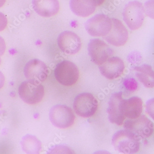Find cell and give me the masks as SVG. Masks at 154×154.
<instances>
[{"label": "cell", "mask_w": 154, "mask_h": 154, "mask_svg": "<svg viewBox=\"0 0 154 154\" xmlns=\"http://www.w3.org/2000/svg\"><path fill=\"white\" fill-rule=\"evenodd\" d=\"M114 148L124 154H135L140 148V138L127 130L117 131L112 138Z\"/></svg>", "instance_id": "cell-1"}, {"label": "cell", "mask_w": 154, "mask_h": 154, "mask_svg": "<svg viewBox=\"0 0 154 154\" xmlns=\"http://www.w3.org/2000/svg\"><path fill=\"white\" fill-rule=\"evenodd\" d=\"M18 93L23 101L30 105L40 102L45 95L44 86L33 80H26L20 85Z\"/></svg>", "instance_id": "cell-2"}, {"label": "cell", "mask_w": 154, "mask_h": 154, "mask_svg": "<svg viewBox=\"0 0 154 154\" xmlns=\"http://www.w3.org/2000/svg\"><path fill=\"white\" fill-rule=\"evenodd\" d=\"M123 16L124 20L131 30H137L144 21L145 10L143 5L137 1L129 2L125 7Z\"/></svg>", "instance_id": "cell-3"}, {"label": "cell", "mask_w": 154, "mask_h": 154, "mask_svg": "<svg viewBox=\"0 0 154 154\" xmlns=\"http://www.w3.org/2000/svg\"><path fill=\"white\" fill-rule=\"evenodd\" d=\"M55 78L63 86H70L75 84L79 77V71L75 63L68 60L58 63L54 70Z\"/></svg>", "instance_id": "cell-4"}, {"label": "cell", "mask_w": 154, "mask_h": 154, "mask_svg": "<svg viewBox=\"0 0 154 154\" xmlns=\"http://www.w3.org/2000/svg\"><path fill=\"white\" fill-rule=\"evenodd\" d=\"M49 118L54 126L66 129L74 124L75 116L70 107L63 105H57L51 109Z\"/></svg>", "instance_id": "cell-5"}, {"label": "cell", "mask_w": 154, "mask_h": 154, "mask_svg": "<svg viewBox=\"0 0 154 154\" xmlns=\"http://www.w3.org/2000/svg\"><path fill=\"white\" fill-rule=\"evenodd\" d=\"M98 102L93 94L88 93L80 94L75 98L73 107L75 113L82 118L93 116L98 108Z\"/></svg>", "instance_id": "cell-6"}, {"label": "cell", "mask_w": 154, "mask_h": 154, "mask_svg": "<svg viewBox=\"0 0 154 154\" xmlns=\"http://www.w3.org/2000/svg\"><path fill=\"white\" fill-rule=\"evenodd\" d=\"M112 25L111 18L105 14H98L87 21L85 28L91 36L104 37L110 31Z\"/></svg>", "instance_id": "cell-7"}, {"label": "cell", "mask_w": 154, "mask_h": 154, "mask_svg": "<svg viewBox=\"0 0 154 154\" xmlns=\"http://www.w3.org/2000/svg\"><path fill=\"white\" fill-rule=\"evenodd\" d=\"M124 128L139 137L147 138L153 134L154 124L145 115H140L137 118L126 120Z\"/></svg>", "instance_id": "cell-8"}, {"label": "cell", "mask_w": 154, "mask_h": 154, "mask_svg": "<svg viewBox=\"0 0 154 154\" xmlns=\"http://www.w3.org/2000/svg\"><path fill=\"white\" fill-rule=\"evenodd\" d=\"M88 49L93 62L98 65L105 62L113 54V51L109 45L99 38L91 39Z\"/></svg>", "instance_id": "cell-9"}, {"label": "cell", "mask_w": 154, "mask_h": 154, "mask_svg": "<svg viewBox=\"0 0 154 154\" xmlns=\"http://www.w3.org/2000/svg\"><path fill=\"white\" fill-rule=\"evenodd\" d=\"M48 73L47 66L44 62L39 59L30 60L24 67V75L27 80L43 82L47 79Z\"/></svg>", "instance_id": "cell-10"}, {"label": "cell", "mask_w": 154, "mask_h": 154, "mask_svg": "<svg viewBox=\"0 0 154 154\" xmlns=\"http://www.w3.org/2000/svg\"><path fill=\"white\" fill-rule=\"evenodd\" d=\"M57 44L61 50L68 55L76 54L82 47L81 40L79 36L69 31H65L59 34Z\"/></svg>", "instance_id": "cell-11"}, {"label": "cell", "mask_w": 154, "mask_h": 154, "mask_svg": "<svg viewBox=\"0 0 154 154\" xmlns=\"http://www.w3.org/2000/svg\"><path fill=\"white\" fill-rule=\"evenodd\" d=\"M112 28L104 38L110 44L115 46L124 45L128 38V32L126 27L119 20L111 19Z\"/></svg>", "instance_id": "cell-12"}, {"label": "cell", "mask_w": 154, "mask_h": 154, "mask_svg": "<svg viewBox=\"0 0 154 154\" xmlns=\"http://www.w3.org/2000/svg\"><path fill=\"white\" fill-rule=\"evenodd\" d=\"M101 74L106 78L113 80L123 74L125 66L123 60L118 57H110L105 62L99 65Z\"/></svg>", "instance_id": "cell-13"}, {"label": "cell", "mask_w": 154, "mask_h": 154, "mask_svg": "<svg viewBox=\"0 0 154 154\" xmlns=\"http://www.w3.org/2000/svg\"><path fill=\"white\" fill-rule=\"evenodd\" d=\"M123 98L121 92L112 94L109 102L107 109L108 118L110 122L118 125H122L125 118L122 112L121 102Z\"/></svg>", "instance_id": "cell-14"}, {"label": "cell", "mask_w": 154, "mask_h": 154, "mask_svg": "<svg viewBox=\"0 0 154 154\" xmlns=\"http://www.w3.org/2000/svg\"><path fill=\"white\" fill-rule=\"evenodd\" d=\"M121 108L122 113L125 118L134 119L141 115L143 110V103L141 99L137 96L127 100L123 99Z\"/></svg>", "instance_id": "cell-15"}, {"label": "cell", "mask_w": 154, "mask_h": 154, "mask_svg": "<svg viewBox=\"0 0 154 154\" xmlns=\"http://www.w3.org/2000/svg\"><path fill=\"white\" fill-rule=\"evenodd\" d=\"M32 4L34 11L44 17L54 16L60 8L58 0H32Z\"/></svg>", "instance_id": "cell-16"}, {"label": "cell", "mask_w": 154, "mask_h": 154, "mask_svg": "<svg viewBox=\"0 0 154 154\" xmlns=\"http://www.w3.org/2000/svg\"><path fill=\"white\" fill-rule=\"evenodd\" d=\"M70 9L75 15L87 17L94 13L96 6L91 0H70Z\"/></svg>", "instance_id": "cell-17"}, {"label": "cell", "mask_w": 154, "mask_h": 154, "mask_svg": "<svg viewBox=\"0 0 154 154\" xmlns=\"http://www.w3.org/2000/svg\"><path fill=\"white\" fill-rule=\"evenodd\" d=\"M136 75L140 82L147 88H153L154 86V71L152 67L147 64L135 67Z\"/></svg>", "instance_id": "cell-18"}, {"label": "cell", "mask_w": 154, "mask_h": 154, "mask_svg": "<svg viewBox=\"0 0 154 154\" xmlns=\"http://www.w3.org/2000/svg\"><path fill=\"white\" fill-rule=\"evenodd\" d=\"M21 145L23 151L27 154H39L42 149L40 140L34 136L29 134L23 137Z\"/></svg>", "instance_id": "cell-19"}, {"label": "cell", "mask_w": 154, "mask_h": 154, "mask_svg": "<svg viewBox=\"0 0 154 154\" xmlns=\"http://www.w3.org/2000/svg\"><path fill=\"white\" fill-rule=\"evenodd\" d=\"M123 85L126 89L130 91H135L138 87V83L136 80L132 77L125 79Z\"/></svg>", "instance_id": "cell-20"}, {"label": "cell", "mask_w": 154, "mask_h": 154, "mask_svg": "<svg viewBox=\"0 0 154 154\" xmlns=\"http://www.w3.org/2000/svg\"><path fill=\"white\" fill-rule=\"evenodd\" d=\"M48 154H59V153H72V150L68 147L63 145H56L49 149Z\"/></svg>", "instance_id": "cell-21"}, {"label": "cell", "mask_w": 154, "mask_h": 154, "mask_svg": "<svg viewBox=\"0 0 154 154\" xmlns=\"http://www.w3.org/2000/svg\"><path fill=\"white\" fill-rule=\"evenodd\" d=\"M146 107L147 112L154 119V98L147 102Z\"/></svg>", "instance_id": "cell-22"}, {"label": "cell", "mask_w": 154, "mask_h": 154, "mask_svg": "<svg viewBox=\"0 0 154 154\" xmlns=\"http://www.w3.org/2000/svg\"><path fill=\"white\" fill-rule=\"evenodd\" d=\"M8 20L3 13L0 12V32L2 31L7 26Z\"/></svg>", "instance_id": "cell-23"}, {"label": "cell", "mask_w": 154, "mask_h": 154, "mask_svg": "<svg viewBox=\"0 0 154 154\" xmlns=\"http://www.w3.org/2000/svg\"><path fill=\"white\" fill-rule=\"evenodd\" d=\"M6 44L4 39L0 36V56L3 55L6 51Z\"/></svg>", "instance_id": "cell-24"}, {"label": "cell", "mask_w": 154, "mask_h": 154, "mask_svg": "<svg viewBox=\"0 0 154 154\" xmlns=\"http://www.w3.org/2000/svg\"><path fill=\"white\" fill-rule=\"evenodd\" d=\"M5 83V77L3 73L0 71V89L3 87Z\"/></svg>", "instance_id": "cell-25"}, {"label": "cell", "mask_w": 154, "mask_h": 154, "mask_svg": "<svg viewBox=\"0 0 154 154\" xmlns=\"http://www.w3.org/2000/svg\"><path fill=\"white\" fill-rule=\"evenodd\" d=\"M94 5L97 7V6H100L102 5L104 2L105 1V0H91Z\"/></svg>", "instance_id": "cell-26"}, {"label": "cell", "mask_w": 154, "mask_h": 154, "mask_svg": "<svg viewBox=\"0 0 154 154\" xmlns=\"http://www.w3.org/2000/svg\"><path fill=\"white\" fill-rule=\"evenodd\" d=\"M6 0H0V8L2 7V6L5 4Z\"/></svg>", "instance_id": "cell-27"}, {"label": "cell", "mask_w": 154, "mask_h": 154, "mask_svg": "<svg viewBox=\"0 0 154 154\" xmlns=\"http://www.w3.org/2000/svg\"><path fill=\"white\" fill-rule=\"evenodd\" d=\"M1 63H2L1 57V56H0V65H1Z\"/></svg>", "instance_id": "cell-28"}]
</instances>
